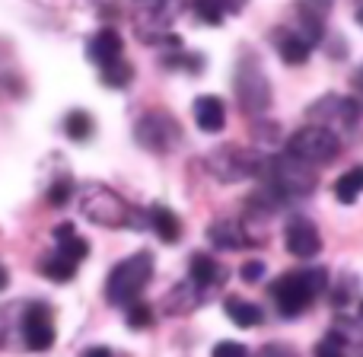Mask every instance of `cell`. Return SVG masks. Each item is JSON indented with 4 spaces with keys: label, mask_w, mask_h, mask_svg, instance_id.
<instances>
[{
    "label": "cell",
    "mask_w": 363,
    "mask_h": 357,
    "mask_svg": "<svg viewBox=\"0 0 363 357\" xmlns=\"http://www.w3.org/2000/svg\"><path fill=\"white\" fill-rule=\"evenodd\" d=\"M80 211L89 224L108 226V230H121V226H150L147 214L140 217L118 192L108 185H86L80 192Z\"/></svg>",
    "instance_id": "6da1fadb"
},
{
    "label": "cell",
    "mask_w": 363,
    "mask_h": 357,
    "mask_svg": "<svg viewBox=\"0 0 363 357\" xmlns=\"http://www.w3.org/2000/svg\"><path fill=\"white\" fill-rule=\"evenodd\" d=\"M325 287H328L325 268H306V271H290V275L277 278L271 294H274L281 316L290 319V316H300Z\"/></svg>",
    "instance_id": "7a4b0ae2"
},
{
    "label": "cell",
    "mask_w": 363,
    "mask_h": 357,
    "mask_svg": "<svg viewBox=\"0 0 363 357\" xmlns=\"http://www.w3.org/2000/svg\"><path fill=\"white\" fill-rule=\"evenodd\" d=\"M150 278H153V256L150 252H134V256H128L125 262H118L108 271L106 300L112 307H131L144 294Z\"/></svg>",
    "instance_id": "3957f363"
},
{
    "label": "cell",
    "mask_w": 363,
    "mask_h": 357,
    "mask_svg": "<svg viewBox=\"0 0 363 357\" xmlns=\"http://www.w3.org/2000/svg\"><path fill=\"white\" fill-rule=\"evenodd\" d=\"M264 185H271L281 198H306L315 188V172L306 160L294 157V153H284V157H268L262 163Z\"/></svg>",
    "instance_id": "277c9868"
},
{
    "label": "cell",
    "mask_w": 363,
    "mask_h": 357,
    "mask_svg": "<svg viewBox=\"0 0 363 357\" xmlns=\"http://www.w3.org/2000/svg\"><path fill=\"white\" fill-rule=\"evenodd\" d=\"M338 150H341L338 138H335V131L325 125H306L287 141V153L306 160L309 166L332 163V160L338 157Z\"/></svg>",
    "instance_id": "5b68a950"
},
{
    "label": "cell",
    "mask_w": 363,
    "mask_h": 357,
    "mask_svg": "<svg viewBox=\"0 0 363 357\" xmlns=\"http://www.w3.org/2000/svg\"><path fill=\"white\" fill-rule=\"evenodd\" d=\"M182 0H140V10L134 16V26H138V35L144 42H160L166 38L169 45H179V38L169 35L172 19L179 16Z\"/></svg>",
    "instance_id": "8992f818"
},
{
    "label": "cell",
    "mask_w": 363,
    "mask_h": 357,
    "mask_svg": "<svg viewBox=\"0 0 363 357\" xmlns=\"http://www.w3.org/2000/svg\"><path fill=\"white\" fill-rule=\"evenodd\" d=\"M134 138H138V144L144 147V150L169 153L182 141V128L169 112H147L144 119L138 121V128H134Z\"/></svg>",
    "instance_id": "52a82bcc"
},
{
    "label": "cell",
    "mask_w": 363,
    "mask_h": 357,
    "mask_svg": "<svg viewBox=\"0 0 363 357\" xmlns=\"http://www.w3.org/2000/svg\"><path fill=\"white\" fill-rule=\"evenodd\" d=\"M236 96H239V102H242V109L249 115H258L271 106L268 77L262 74L258 61H252V57L239 61V67H236Z\"/></svg>",
    "instance_id": "ba28073f"
},
{
    "label": "cell",
    "mask_w": 363,
    "mask_h": 357,
    "mask_svg": "<svg viewBox=\"0 0 363 357\" xmlns=\"http://www.w3.org/2000/svg\"><path fill=\"white\" fill-rule=\"evenodd\" d=\"M262 163L255 153L249 150H239V147H220L207 157V166L211 172L217 176L220 182H239V179H249V176H258L262 172Z\"/></svg>",
    "instance_id": "9c48e42d"
},
{
    "label": "cell",
    "mask_w": 363,
    "mask_h": 357,
    "mask_svg": "<svg viewBox=\"0 0 363 357\" xmlns=\"http://www.w3.org/2000/svg\"><path fill=\"white\" fill-rule=\"evenodd\" d=\"M19 329H23V345L29 351H48L55 345V326H51V316L42 303H32L23 309Z\"/></svg>",
    "instance_id": "30bf717a"
},
{
    "label": "cell",
    "mask_w": 363,
    "mask_h": 357,
    "mask_svg": "<svg viewBox=\"0 0 363 357\" xmlns=\"http://www.w3.org/2000/svg\"><path fill=\"white\" fill-rule=\"evenodd\" d=\"M309 119L325 128H354L360 119V106L347 96H325L309 109Z\"/></svg>",
    "instance_id": "8fae6325"
},
{
    "label": "cell",
    "mask_w": 363,
    "mask_h": 357,
    "mask_svg": "<svg viewBox=\"0 0 363 357\" xmlns=\"http://www.w3.org/2000/svg\"><path fill=\"white\" fill-rule=\"evenodd\" d=\"M284 243H287V252L296 258H313L319 256L322 249V236L315 230V224H309L306 217H294L284 230Z\"/></svg>",
    "instance_id": "7c38bea8"
},
{
    "label": "cell",
    "mask_w": 363,
    "mask_h": 357,
    "mask_svg": "<svg viewBox=\"0 0 363 357\" xmlns=\"http://www.w3.org/2000/svg\"><path fill=\"white\" fill-rule=\"evenodd\" d=\"M121 51H125V38L115 29H99L86 45V57L93 64H99V67L121 61Z\"/></svg>",
    "instance_id": "4fadbf2b"
},
{
    "label": "cell",
    "mask_w": 363,
    "mask_h": 357,
    "mask_svg": "<svg viewBox=\"0 0 363 357\" xmlns=\"http://www.w3.org/2000/svg\"><path fill=\"white\" fill-rule=\"evenodd\" d=\"M194 121H198V128L207 134L223 131V125H226L223 102H220L217 96H198V99H194Z\"/></svg>",
    "instance_id": "5bb4252c"
},
{
    "label": "cell",
    "mask_w": 363,
    "mask_h": 357,
    "mask_svg": "<svg viewBox=\"0 0 363 357\" xmlns=\"http://www.w3.org/2000/svg\"><path fill=\"white\" fill-rule=\"evenodd\" d=\"M207 239L217 249H242V246H249L242 224H236V220H213L211 230H207Z\"/></svg>",
    "instance_id": "9a60e30c"
},
{
    "label": "cell",
    "mask_w": 363,
    "mask_h": 357,
    "mask_svg": "<svg viewBox=\"0 0 363 357\" xmlns=\"http://www.w3.org/2000/svg\"><path fill=\"white\" fill-rule=\"evenodd\" d=\"M147 220H150V226L157 230V236L163 239V243H179L182 239V220L169 211V207L153 204L150 211H147Z\"/></svg>",
    "instance_id": "2e32d148"
},
{
    "label": "cell",
    "mask_w": 363,
    "mask_h": 357,
    "mask_svg": "<svg viewBox=\"0 0 363 357\" xmlns=\"http://www.w3.org/2000/svg\"><path fill=\"white\" fill-rule=\"evenodd\" d=\"M188 271H191V281L198 284L201 290L217 287V284L226 278V268H223V265H217L211 256H201V252L191 258V268H188Z\"/></svg>",
    "instance_id": "e0dca14e"
},
{
    "label": "cell",
    "mask_w": 363,
    "mask_h": 357,
    "mask_svg": "<svg viewBox=\"0 0 363 357\" xmlns=\"http://www.w3.org/2000/svg\"><path fill=\"white\" fill-rule=\"evenodd\" d=\"M198 303H201V287L191 281V278H188L185 284H179L176 290H169V297H166V313H169V316L191 313Z\"/></svg>",
    "instance_id": "ac0fdd59"
},
{
    "label": "cell",
    "mask_w": 363,
    "mask_h": 357,
    "mask_svg": "<svg viewBox=\"0 0 363 357\" xmlns=\"http://www.w3.org/2000/svg\"><path fill=\"white\" fill-rule=\"evenodd\" d=\"M223 309H226V316H230V319L236 322L239 329L262 326V319H264V316H262V307H255V303L242 300V297H226Z\"/></svg>",
    "instance_id": "d6986e66"
},
{
    "label": "cell",
    "mask_w": 363,
    "mask_h": 357,
    "mask_svg": "<svg viewBox=\"0 0 363 357\" xmlns=\"http://www.w3.org/2000/svg\"><path fill=\"white\" fill-rule=\"evenodd\" d=\"M64 134H67L70 141H77V144H83V141H89L96 134V121L89 112H83V109H74V112H67V119H64Z\"/></svg>",
    "instance_id": "ffe728a7"
},
{
    "label": "cell",
    "mask_w": 363,
    "mask_h": 357,
    "mask_svg": "<svg viewBox=\"0 0 363 357\" xmlns=\"http://www.w3.org/2000/svg\"><path fill=\"white\" fill-rule=\"evenodd\" d=\"M360 194H363V166H354V170H347L345 176L335 182V198L341 204H354Z\"/></svg>",
    "instance_id": "44dd1931"
},
{
    "label": "cell",
    "mask_w": 363,
    "mask_h": 357,
    "mask_svg": "<svg viewBox=\"0 0 363 357\" xmlns=\"http://www.w3.org/2000/svg\"><path fill=\"white\" fill-rule=\"evenodd\" d=\"M38 271H42L45 278H51V281H57V284H67L77 271V262H70V258H64L61 252H55V256H48V258L38 262Z\"/></svg>",
    "instance_id": "7402d4cb"
},
{
    "label": "cell",
    "mask_w": 363,
    "mask_h": 357,
    "mask_svg": "<svg viewBox=\"0 0 363 357\" xmlns=\"http://www.w3.org/2000/svg\"><path fill=\"white\" fill-rule=\"evenodd\" d=\"M102 70V83L106 87H112V89H121V87H128V83L134 80V67L121 57V61H115V64H106V67H99Z\"/></svg>",
    "instance_id": "603a6c76"
},
{
    "label": "cell",
    "mask_w": 363,
    "mask_h": 357,
    "mask_svg": "<svg viewBox=\"0 0 363 357\" xmlns=\"http://www.w3.org/2000/svg\"><path fill=\"white\" fill-rule=\"evenodd\" d=\"M281 57L287 64H306L309 61V42H303L300 35L281 38Z\"/></svg>",
    "instance_id": "cb8c5ba5"
},
{
    "label": "cell",
    "mask_w": 363,
    "mask_h": 357,
    "mask_svg": "<svg viewBox=\"0 0 363 357\" xmlns=\"http://www.w3.org/2000/svg\"><path fill=\"white\" fill-rule=\"evenodd\" d=\"M194 13H198L201 23L207 26H220L226 13V0H194Z\"/></svg>",
    "instance_id": "d4e9b609"
},
{
    "label": "cell",
    "mask_w": 363,
    "mask_h": 357,
    "mask_svg": "<svg viewBox=\"0 0 363 357\" xmlns=\"http://www.w3.org/2000/svg\"><path fill=\"white\" fill-rule=\"evenodd\" d=\"M57 252H61L64 258H70V262L80 265L83 258L89 256V243L83 236H70V239H64V243H57Z\"/></svg>",
    "instance_id": "484cf974"
},
{
    "label": "cell",
    "mask_w": 363,
    "mask_h": 357,
    "mask_svg": "<svg viewBox=\"0 0 363 357\" xmlns=\"http://www.w3.org/2000/svg\"><path fill=\"white\" fill-rule=\"evenodd\" d=\"M128 326L131 329H150L153 326V309L147 307V303L134 300L131 307H128Z\"/></svg>",
    "instance_id": "4316f807"
},
{
    "label": "cell",
    "mask_w": 363,
    "mask_h": 357,
    "mask_svg": "<svg viewBox=\"0 0 363 357\" xmlns=\"http://www.w3.org/2000/svg\"><path fill=\"white\" fill-rule=\"evenodd\" d=\"M70 198H74V182H70V179H57L55 185L48 188V204L51 207L70 204Z\"/></svg>",
    "instance_id": "83f0119b"
},
{
    "label": "cell",
    "mask_w": 363,
    "mask_h": 357,
    "mask_svg": "<svg viewBox=\"0 0 363 357\" xmlns=\"http://www.w3.org/2000/svg\"><path fill=\"white\" fill-rule=\"evenodd\" d=\"M315 357H345V345H341L338 335H328L325 341L315 345Z\"/></svg>",
    "instance_id": "f1b7e54d"
},
{
    "label": "cell",
    "mask_w": 363,
    "mask_h": 357,
    "mask_svg": "<svg viewBox=\"0 0 363 357\" xmlns=\"http://www.w3.org/2000/svg\"><path fill=\"white\" fill-rule=\"evenodd\" d=\"M213 357H249V348L239 341H220L213 345Z\"/></svg>",
    "instance_id": "f546056e"
},
{
    "label": "cell",
    "mask_w": 363,
    "mask_h": 357,
    "mask_svg": "<svg viewBox=\"0 0 363 357\" xmlns=\"http://www.w3.org/2000/svg\"><path fill=\"white\" fill-rule=\"evenodd\" d=\"M255 357H296V351L290 345H284V341H271V345L258 348Z\"/></svg>",
    "instance_id": "4dcf8cb0"
},
{
    "label": "cell",
    "mask_w": 363,
    "mask_h": 357,
    "mask_svg": "<svg viewBox=\"0 0 363 357\" xmlns=\"http://www.w3.org/2000/svg\"><path fill=\"white\" fill-rule=\"evenodd\" d=\"M264 275V265L262 262H245L242 265V281H258V278H262Z\"/></svg>",
    "instance_id": "1f68e13d"
},
{
    "label": "cell",
    "mask_w": 363,
    "mask_h": 357,
    "mask_svg": "<svg viewBox=\"0 0 363 357\" xmlns=\"http://www.w3.org/2000/svg\"><path fill=\"white\" fill-rule=\"evenodd\" d=\"M70 236H77V226L74 224H57L55 226V239H57V243H64V239H70Z\"/></svg>",
    "instance_id": "d6a6232c"
},
{
    "label": "cell",
    "mask_w": 363,
    "mask_h": 357,
    "mask_svg": "<svg viewBox=\"0 0 363 357\" xmlns=\"http://www.w3.org/2000/svg\"><path fill=\"white\" fill-rule=\"evenodd\" d=\"M83 357H115V351L112 348H106V345H96V348H86Z\"/></svg>",
    "instance_id": "836d02e7"
},
{
    "label": "cell",
    "mask_w": 363,
    "mask_h": 357,
    "mask_svg": "<svg viewBox=\"0 0 363 357\" xmlns=\"http://www.w3.org/2000/svg\"><path fill=\"white\" fill-rule=\"evenodd\" d=\"M6 319H10V313H6V309H0V345L6 341Z\"/></svg>",
    "instance_id": "e575fe53"
},
{
    "label": "cell",
    "mask_w": 363,
    "mask_h": 357,
    "mask_svg": "<svg viewBox=\"0 0 363 357\" xmlns=\"http://www.w3.org/2000/svg\"><path fill=\"white\" fill-rule=\"evenodd\" d=\"M6 287H10V275H6V268L0 265V290H6Z\"/></svg>",
    "instance_id": "d590c367"
},
{
    "label": "cell",
    "mask_w": 363,
    "mask_h": 357,
    "mask_svg": "<svg viewBox=\"0 0 363 357\" xmlns=\"http://www.w3.org/2000/svg\"><path fill=\"white\" fill-rule=\"evenodd\" d=\"M354 87H357V89H360V93H363V64H360V67H357V74H354Z\"/></svg>",
    "instance_id": "8d00e7d4"
}]
</instances>
